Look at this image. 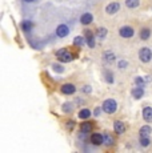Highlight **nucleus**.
I'll return each mask as SVG.
<instances>
[{
  "label": "nucleus",
  "instance_id": "1",
  "mask_svg": "<svg viewBox=\"0 0 152 153\" xmlns=\"http://www.w3.org/2000/svg\"><path fill=\"white\" fill-rule=\"evenodd\" d=\"M116 107L118 105H116V101L113 99H108L103 102V111L106 113H113L116 111Z\"/></svg>",
  "mask_w": 152,
  "mask_h": 153
},
{
  "label": "nucleus",
  "instance_id": "2",
  "mask_svg": "<svg viewBox=\"0 0 152 153\" xmlns=\"http://www.w3.org/2000/svg\"><path fill=\"white\" fill-rule=\"evenodd\" d=\"M56 56L60 61H63V63H68V61H71L72 59H74V55L69 53L67 49H60V51H57Z\"/></svg>",
  "mask_w": 152,
  "mask_h": 153
},
{
  "label": "nucleus",
  "instance_id": "3",
  "mask_svg": "<svg viewBox=\"0 0 152 153\" xmlns=\"http://www.w3.org/2000/svg\"><path fill=\"white\" fill-rule=\"evenodd\" d=\"M139 57L143 63H148V61L152 59V52L150 48H142L139 52Z\"/></svg>",
  "mask_w": 152,
  "mask_h": 153
},
{
  "label": "nucleus",
  "instance_id": "4",
  "mask_svg": "<svg viewBox=\"0 0 152 153\" xmlns=\"http://www.w3.org/2000/svg\"><path fill=\"white\" fill-rule=\"evenodd\" d=\"M119 10H120V4H119V3H116V1H113V3H110V4L107 5L106 12L110 13V15H113V13L118 12Z\"/></svg>",
  "mask_w": 152,
  "mask_h": 153
},
{
  "label": "nucleus",
  "instance_id": "5",
  "mask_svg": "<svg viewBox=\"0 0 152 153\" xmlns=\"http://www.w3.org/2000/svg\"><path fill=\"white\" fill-rule=\"evenodd\" d=\"M56 33H57V36H59V37H66L67 35L69 33V29H68L67 25L60 24L59 27H57V29H56Z\"/></svg>",
  "mask_w": 152,
  "mask_h": 153
},
{
  "label": "nucleus",
  "instance_id": "6",
  "mask_svg": "<svg viewBox=\"0 0 152 153\" xmlns=\"http://www.w3.org/2000/svg\"><path fill=\"white\" fill-rule=\"evenodd\" d=\"M76 88L75 85L72 84H64L63 87H61V92L64 93V95H72V93H75Z\"/></svg>",
  "mask_w": 152,
  "mask_h": 153
},
{
  "label": "nucleus",
  "instance_id": "7",
  "mask_svg": "<svg viewBox=\"0 0 152 153\" xmlns=\"http://www.w3.org/2000/svg\"><path fill=\"white\" fill-rule=\"evenodd\" d=\"M91 141L93 145H100V144L104 143V137L100 133H93L91 136Z\"/></svg>",
  "mask_w": 152,
  "mask_h": 153
},
{
  "label": "nucleus",
  "instance_id": "8",
  "mask_svg": "<svg viewBox=\"0 0 152 153\" xmlns=\"http://www.w3.org/2000/svg\"><path fill=\"white\" fill-rule=\"evenodd\" d=\"M120 36L121 37H132L133 36V29L131 28V27H123L120 29Z\"/></svg>",
  "mask_w": 152,
  "mask_h": 153
},
{
  "label": "nucleus",
  "instance_id": "9",
  "mask_svg": "<svg viewBox=\"0 0 152 153\" xmlns=\"http://www.w3.org/2000/svg\"><path fill=\"white\" fill-rule=\"evenodd\" d=\"M113 129H115V132H116V133L121 134V133H124V131H125V126H124V124H123L121 121H118V120H116V121L113 123Z\"/></svg>",
  "mask_w": 152,
  "mask_h": 153
},
{
  "label": "nucleus",
  "instance_id": "10",
  "mask_svg": "<svg viewBox=\"0 0 152 153\" xmlns=\"http://www.w3.org/2000/svg\"><path fill=\"white\" fill-rule=\"evenodd\" d=\"M92 15L91 13H84L83 16L80 17V22H81V24L83 25H88V24H91L92 23Z\"/></svg>",
  "mask_w": 152,
  "mask_h": 153
},
{
  "label": "nucleus",
  "instance_id": "11",
  "mask_svg": "<svg viewBox=\"0 0 152 153\" xmlns=\"http://www.w3.org/2000/svg\"><path fill=\"white\" fill-rule=\"evenodd\" d=\"M143 117L145 121H151L152 120V108L151 107H145L143 109Z\"/></svg>",
  "mask_w": 152,
  "mask_h": 153
},
{
  "label": "nucleus",
  "instance_id": "12",
  "mask_svg": "<svg viewBox=\"0 0 152 153\" xmlns=\"http://www.w3.org/2000/svg\"><path fill=\"white\" fill-rule=\"evenodd\" d=\"M151 132H152L151 126L150 125H144V126H142V128H140V136H142V137H150Z\"/></svg>",
  "mask_w": 152,
  "mask_h": 153
},
{
  "label": "nucleus",
  "instance_id": "13",
  "mask_svg": "<svg viewBox=\"0 0 152 153\" xmlns=\"http://www.w3.org/2000/svg\"><path fill=\"white\" fill-rule=\"evenodd\" d=\"M144 95V91H143V88H135V89H132V96L135 99H140L142 96Z\"/></svg>",
  "mask_w": 152,
  "mask_h": 153
},
{
  "label": "nucleus",
  "instance_id": "14",
  "mask_svg": "<svg viewBox=\"0 0 152 153\" xmlns=\"http://www.w3.org/2000/svg\"><path fill=\"white\" fill-rule=\"evenodd\" d=\"M86 39H87V42H88V45L92 48V47L95 45V42H93V36H92L91 31H86Z\"/></svg>",
  "mask_w": 152,
  "mask_h": 153
},
{
  "label": "nucleus",
  "instance_id": "15",
  "mask_svg": "<svg viewBox=\"0 0 152 153\" xmlns=\"http://www.w3.org/2000/svg\"><path fill=\"white\" fill-rule=\"evenodd\" d=\"M91 116V112H89V109H81L80 112H79V117H80V119H88V117Z\"/></svg>",
  "mask_w": 152,
  "mask_h": 153
},
{
  "label": "nucleus",
  "instance_id": "16",
  "mask_svg": "<svg viewBox=\"0 0 152 153\" xmlns=\"http://www.w3.org/2000/svg\"><path fill=\"white\" fill-rule=\"evenodd\" d=\"M92 131V125L89 124V123H83V124H81V132H83V133H88V132H91Z\"/></svg>",
  "mask_w": 152,
  "mask_h": 153
},
{
  "label": "nucleus",
  "instance_id": "17",
  "mask_svg": "<svg viewBox=\"0 0 152 153\" xmlns=\"http://www.w3.org/2000/svg\"><path fill=\"white\" fill-rule=\"evenodd\" d=\"M140 36H142V39H143V40H147L148 37L151 36V31H150L148 28L142 29V32H140Z\"/></svg>",
  "mask_w": 152,
  "mask_h": 153
},
{
  "label": "nucleus",
  "instance_id": "18",
  "mask_svg": "<svg viewBox=\"0 0 152 153\" xmlns=\"http://www.w3.org/2000/svg\"><path fill=\"white\" fill-rule=\"evenodd\" d=\"M125 5L130 8H135L139 5V0H125Z\"/></svg>",
  "mask_w": 152,
  "mask_h": 153
},
{
  "label": "nucleus",
  "instance_id": "19",
  "mask_svg": "<svg viewBox=\"0 0 152 153\" xmlns=\"http://www.w3.org/2000/svg\"><path fill=\"white\" fill-rule=\"evenodd\" d=\"M74 44H75V45H79V47H80V45H83V44H84V39H83V37H81V36L75 37Z\"/></svg>",
  "mask_w": 152,
  "mask_h": 153
},
{
  "label": "nucleus",
  "instance_id": "20",
  "mask_svg": "<svg viewBox=\"0 0 152 153\" xmlns=\"http://www.w3.org/2000/svg\"><path fill=\"white\" fill-rule=\"evenodd\" d=\"M106 35H107V29H104V28H100L96 31V36H99V37H104Z\"/></svg>",
  "mask_w": 152,
  "mask_h": 153
},
{
  "label": "nucleus",
  "instance_id": "21",
  "mask_svg": "<svg viewBox=\"0 0 152 153\" xmlns=\"http://www.w3.org/2000/svg\"><path fill=\"white\" fill-rule=\"evenodd\" d=\"M148 144H150V139H148V137H142V145L147 146Z\"/></svg>",
  "mask_w": 152,
  "mask_h": 153
},
{
  "label": "nucleus",
  "instance_id": "22",
  "mask_svg": "<svg viewBox=\"0 0 152 153\" xmlns=\"http://www.w3.org/2000/svg\"><path fill=\"white\" fill-rule=\"evenodd\" d=\"M31 23L30 22H24V23H23V28H24L25 29V31H28V29H30L31 28Z\"/></svg>",
  "mask_w": 152,
  "mask_h": 153
},
{
  "label": "nucleus",
  "instance_id": "23",
  "mask_svg": "<svg viewBox=\"0 0 152 153\" xmlns=\"http://www.w3.org/2000/svg\"><path fill=\"white\" fill-rule=\"evenodd\" d=\"M119 67H120L121 69H124L125 67H127V61H120V63H119Z\"/></svg>",
  "mask_w": 152,
  "mask_h": 153
},
{
  "label": "nucleus",
  "instance_id": "24",
  "mask_svg": "<svg viewBox=\"0 0 152 153\" xmlns=\"http://www.w3.org/2000/svg\"><path fill=\"white\" fill-rule=\"evenodd\" d=\"M83 92H84V93H86V92L89 93V92H91V87H84V88H83Z\"/></svg>",
  "mask_w": 152,
  "mask_h": 153
},
{
  "label": "nucleus",
  "instance_id": "25",
  "mask_svg": "<svg viewBox=\"0 0 152 153\" xmlns=\"http://www.w3.org/2000/svg\"><path fill=\"white\" fill-rule=\"evenodd\" d=\"M135 81H136V84H143V80H142V77H137Z\"/></svg>",
  "mask_w": 152,
  "mask_h": 153
},
{
  "label": "nucleus",
  "instance_id": "26",
  "mask_svg": "<svg viewBox=\"0 0 152 153\" xmlns=\"http://www.w3.org/2000/svg\"><path fill=\"white\" fill-rule=\"evenodd\" d=\"M100 111H101L100 108H96V109H95V116H98V114L100 113Z\"/></svg>",
  "mask_w": 152,
  "mask_h": 153
},
{
  "label": "nucleus",
  "instance_id": "27",
  "mask_svg": "<svg viewBox=\"0 0 152 153\" xmlns=\"http://www.w3.org/2000/svg\"><path fill=\"white\" fill-rule=\"evenodd\" d=\"M54 68L57 71V72H61V69H60V67L59 65H54Z\"/></svg>",
  "mask_w": 152,
  "mask_h": 153
},
{
  "label": "nucleus",
  "instance_id": "28",
  "mask_svg": "<svg viewBox=\"0 0 152 153\" xmlns=\"http://www.w3.org/2000/svg\"><path fill=\"white\" fill-rule=\"evenodd\" d=\"M25 1H32V0H25Z\"/></svg>",
  "mask_w": 152,
  "mask_h": 153
}]
</instances>
